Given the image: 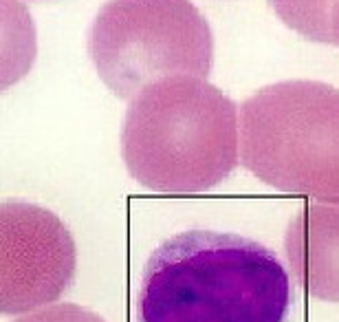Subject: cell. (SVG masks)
Segmentation results:
<instances>
[{
    "label": "cell",
    "instance_id": "cell-8",
    "mask_svg": "<svg viewBox=\"0 0 339 322\" xmlns=\"http://www.w3.org/2000/svg\"><path fill=\"white\" fill-rule=\"evenodd\" d=\"M277 16L302 36L319 42H335L333 9L337 0H269Z\"/></svg>",
    "mask_w": 339,
    "mask_h": 322
},
{
    "label": "cell",
    "instance_id": "cell-10",
    "mask_svg": "<svg viewBox=\"0 0 339 322\" xmlns=\"http://www.w3.org/2000/svg\"><path fill=\"white\" fill-rule=\"evenodd\" d=\"M333 36H335V42H339V0L333 9Z\"/></svg>",
    "mask_w": 339,
    "mask_h": 322
},
{
    "label": "cell",
    "instance_id": "cell-5",
    "mask_svg": "<svg viewBox=\"0 0 339 322\" xmlns=\"http://www.w3.org/2000/svg\"><path fill=\"white\" fill-rule=\"evenodd\" d=\"M77 267L73 234L55 212L29 201L0 203V314L55 302Z\"/></svg>",
    "mask_w": 339,
    "mask_h": 322
},
{
    "label": "cell",
    "instance_id": "cell-7",
    "mask_svg": "<svg viewBox=\"0 0 339 322\" xmlns=\"http://www.w3.org/2000/svg\"><path fill=\"white\" fill-rule=\"evenodd\" d=\"M37 55V31L22 0H0V93L20 82Z\"/></svg>",
    "mask_w": 339,
    "mask_h": 322
},
{
    "label": "cell",
    "instance_id": "cell-3",
    "mask_svg": "<svg viewBox=\"0 0 339 322\" xmlns=\"http://www.w3.org/2000/svg\"><path fill=\"white\" fill-rule=\"evenodd\" d=\"M240 161L267 186L339 205V88L317 80L262 86L240 108Z\"/></svg>",
    "mask_w": 339,
    "mask_h": 322
},
{
    "label": "cell",
    "instance_id": "cell-1",
    "mask_svg": "<svg viewBox=\"0 0 339 322\" xmlns=\"http://www.w3.org/2000/svg\"><path fill=\"white\" fill-rule=\"evenodd\" d=\"M293 285L282 260L238 234L187 230L148 258L136 322H286Z\"/></svg>",
    "mask_w": 339,
    "mask_h": 322
},
{
    "label": "cell",
    "instance_id": "cell-2",
    "mask_svg": "<svg viewBox=\"0 0 339 322\" xmlns=\"http://www.w3.org/2000/svg\"><path fill=\"white\" fill-rule=\"evenodd\" d=\"M238 108L205 78L172 75L133 97L121 155L141 186L199 194L218 186L240 159Z\"/></svg>",
    "mask_w": 339,
    "mask_h": 322
},
{
    "label": "cell",
    "instance_id": "cell-6",
    "mask_svg": "<svg viewBox=\"0 0 339 322\" xmlns=\"http://www.w3.org/2000/svg\"><path fill=\"white\" fill-rule=\"evenodd\" d=\"M284 254L302 289L339 302V205H302L286 227Z\"/></svg>",
    "mask_w": 339,
    "mask_h": 322
},
{
    "label": "cell",
    "instance_id": "cell-4",
    "mask_svg": "<svg viewBox=\"0 0 339 322\" xmlns=\"http://www.w3.org/2000/svg\"><path fill=\"white\" fill-rule=\"evenodd\" d=\"M88 53L112 93L135 97L172 75L207 78L214 36L192 0H108L91 22Z\"/></svg>",
    "mask_w": 339,
    "mask_h": 322
},
{
    "label": "cell",
    "instance_id": "cell-9",
    "mask_svg": "<svg viewBox=\"0 0 339 322\" xmlns=\"http://www.w3.org/2000/svg\"><path fill=\"white\" fill-rule=\"evenodd\" d=\"M16 322H106L100 314L91 309H84L73 302H64V305H51L44 309H37L34 314H27Z\"/></svg>",
    "mask_w": 339,
    "mask_h": 322
}]
</instances>
